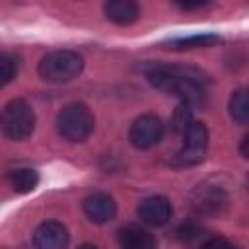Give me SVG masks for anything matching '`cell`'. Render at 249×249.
Listing matches in <instances>:
<instances>
[{
	"label": "cell",
	"instance_id": "cell-16",
	"mask_svg": "<svg viewBox=\"0 0 249 249\" xmlns=\"http://www.w3.org/2000/svg\"><path fill=\"white\" fill-rule=\"evenodd\" d=\"M191 103H183L181 101V105L175 109V113H173V117H171V124H173V130H177V132H185L187 130V126L193 123L191 121Z\"/></svg>",
	"mask_w": 249,
	"mask_h": 249
},
{
	"label": "cell",
	"instance_id": "cell-1",
	"mask_svg": "<svg viewBox=\"0 0 249 249\" xmlns=\"http://www.w3.org/2000/svg\"><path fill=\"white\" fill-rule=\"evenodd\" d=\"M142 70L152 86L179 97L183 103L198 105L206 99L204 84L208 82V78L198 68L175 64H146L142 66Z\"/></svg>",
	"mask_w": 249,
	"mask_h": 249
},
{
	"label": "cell",
	"instance_id": "cell-15",
	"mask_svg": "<svg viewBox=\"0 0 249 249\" xmlns=\"http://www.w3.org/2000/svg\"><path fill=\"white\" fill-rule=\"evenodd\" d=\"M230 115L239 124H249V89H237L230 97Z\"/></svg>",
	"mask_w": 249,
	"mask_h": 249
},
{
	"label": "cell",
	"instance_id": "cell-12",
	"mask_svg": "<svg viewBox=\"0 0 249 249\" xmlns=\"http://www.w3.org/2000/svg\"><path fill=\"white\" fill-rule=\"evenodd\" d=\"M105 10V16L115 21L117 25H128L132 21L138 19L140 16V8L134 4V2H128V0H113V2H107L103 6Z\"/></svg>",
	"mask_w": 249,
	"mask_h": 249
},
{
	"label": "cell",
	"instance_id": "cell-14",
	"mask_svg": "<svg viewBox=\"0 0 249 249\" xmlns=\"http://www.w3.org/2000/svg\"><path fill=\"white\" fill-rule=\"evenodd\" d=\"M10 185L16 193H31L37 185H39V173L31 167H21V169H14L10 175Z\"/></svg>",
	"mask_w": 249,
	"mask_h": 249
},
{
	"label": "cell",
	"instance_id": "cell-17",
	"mask_svg": "<svg viewBox=\"0 0 249 249\" xmlns=\"http://www.w3.org/2000/svg\"><path fill=\"white\" fill-rule=\"evenodd\" d=\"M200 235H202V230H200V226L195 224V222H183V224L177 228V239H179L181 243H185V245H191V243L198 241Z\"/></svg>",
	"mask_w": 249,
	"mask_h": 249
},
{
	"label": "cell",
	"instance_id": "cell-20",
	"mask_svg": "<svg viewBox=\"0 0 249 249\" xmlns=\"http://www.w3.org/2000/svg\"><path fill=\"white\" fill-rule=\"evenodd\" d=\"M239 152H241V156H243V158H247V160H249V132H247V134L241 138Z\"/></svg>",
	"mask_w": 249,
	"mask_h": 249
},
{
	"label": "cell",
	"instance_id": "cell-21",
	"mask_svg": "<svg viewBox=\"0 0 249 249\" xmlns=\"http://www.w3.org/2000/svg\"><path fill=\"white\" fill-rule=\"evenodd\" d=\"M78 249H99L97 245H91V243H84V245H80Z\"/></svg>",
	"mask_w": 249,
	"mask_h": 249
},
{
	"label": "cell",
	"instance_id": "cell-5",
	"mask_svg": "<svg viewBox=\"0 0 249 249\" xmlns=\"http://www.w3.org/2000/svg\"><path fill=\"white\" fill-rule=\"evenodd\" d=\"M208 148V130L202 123H191L183 132V146L173 158V165H195L204 160Z\"/></svg>",
	"mask_w": 249,
	"mask_h": 249
},
{
	"label": "cell",
	"instance_id": "cell-6",
	"mask_svg": "<svg viewBox=\"0 0 249 249\" xmlns=\"http://www.w3.org/2000/svg\"><path fill=\"white\" fill-rule=\"evenodd\" d=\"M228 193L214 183H202L191 193V208L198 216H222L228 208Z\"/></svg>",
	"mask_w": 249,
	"mask_h": 249
},
{
	"label": "cell",
	"instance_id": "cell-18",
	"mask_svg": "<svg viewBox=\"0 0 249 249\" xmlns=\"http://www.w3.org/2000/svg\"><path fill=\"white\" fill-rule=\"evenodd\" d=\"M16 74H18V58L4 53L0 56V84L6 86L12 78H16Z\"/></svg>",
	"mask_w": 249,
	"mask_h": 249
},
{
	"label": "cell",
	"instance_id": "cell-2",
	"mask_svg": "<svg viewBox=\"0 0 249 249\" xmlns=\"http://www.w3.org/2000/svg\"><path fill=\"white\" fill-rule=\"evenodd\" d=\"M84 68V58L74 51H53L39 62V74L43 80L53 84H66Z\"/></svg>",
	"mask_w": 249,
	"mask_h": 249
},
{
	"label": "cell",
	"instance_id": "cell-8",
	"mask_svg": "<svg viewBox=\"0 0 249 249\" xmlns=\"http://www.w3.org/2000/svg\"><path fill=\"white\" fill-rule=\"evenodd\" d=\"M136 212H138V216H140V220L144 224L158 228V226H163V224L169 222V218H171V202L165 196H160V195L148 196L138 204Z\"/></svg>",
	"mask_w": 249,
	"mask_h": 249
},
{
	"label": "cell",
	"instance_id": "cell-11",
	"mask_svg": "<svg viewBox=\"0 0 249 249\" xmlns=\"http://www.w3.org/2000/svg\"><path fill=\"white\" fill-rule=\"evenodd\" d=\"M119 247L121 249H158V243L148 230L130 224L119 231Z\"/></svg>",
	"mask_w": 249,
	"mask_h": 249
},
{
	"label": "cell",
	"instance_id": "cell-13",
	"mask_svg": "<svg viewBox=\"0 0 249 249\" xmlns=\"http://www.w3.org/2000/svg\"><path fill=\"white\" fill-rule=\"evenodd\" d=\"M220 41H222L220 35H214V33H195V35L175 37L167 45L169 49H198V47H212Z\"/></svg>",
	"mask_w": 249,
	"mask_h": 249
},
{
	"label": "cell",
	"instance_id": "cell-4",
	"mask_svg": "<svg viewBox=\"0 0 249 249\" xmlns=\"http://www.w3.org/2000/svg\"><path fill=\"white\" fill-rule=\"evenodd\" d=\"M4 134L12 140L27 138L35 128V113L23 99H12L2 111Z\"/></svg>",
	"mask_w": 249,
	"mask_h": 249
},
{
	"label": "cell",
	"instance_id": "cell-3",
	"mask_svg": "<svg viewBox=\"0 0 249 249\" xmlns=\"http://www.w3.org/2000/svg\"><path fill=\"white\" fill-rule=\"evenodd\" d=\"M93 115L84 103L66 105L56 117L58 134L70 142H82L93 132Z\"/></svg>",
	"mask_w": 249,
	"mask_h": 249
},
{
	"label": "cell",
	"instance_id": "cell-10",
	"mask_svg": "<svg viewBox=\"0 0 249 249\" xmlns=\"http://www.w3.org/2000/svg\"><path fill=\"white\" fill-rule=\"evenodd\" d=\"M84 212L93 224H105L115 218L117 204L107 193H93L84 198Z\"/></svg>",
	"mask_w": 249,
	"mask_h": 249
},
{
	"label": "cell",
	"instance_id": "cell-9",
	"mask_svg": "<svg viewBox=\"0 0 249 249\" xmlns=\"http://www.w3.org/2000/svg\"><path fill=\"white\" fill-rule=\"evenodd\" d=\"M68 231L60 222H43L33 233L35 249H66Z\"/></svg>",
	"mask_w": 249,
	"mask_h": 249
},
{
	"label": "cell",
	"instance_id": "cell-22",
	"mask_svg": "<svg viewBox=\"0 0 249 249\" xmlns=\"http://www.w3.org/2000/svg\"><path fill=\"white\" fill-rule=\"evenodd\" d=\"M247 189H249V177H247Z\"/></svg>",
	"mask_w": 249,
	"mask_h": 249
},
{
	"label": "cell",
	"instance_id": "cell-19",
	"mask_svg": "<svg viewBox=\"0 0 249 249\" xmlns=\"http://www.w3.org/2000/svg\"><path fill=\"white\" fill-rule=\"evenodd\" d=\"M200 249H233V247H231V243H230L228 239H224V237H210V239H206V241L202 243Z\"/></svg>",
	"mask_w": 249,
	"mask_h": 249
},
{
	"label": "cell",
	"instance_id": "cell-7",
	"mask_svg": "<svg viewBox=\"0 0 249 249\" xmlns=\"http://www.w3.org/2000/svg\"><path fill=\"white\" fill-rule=\"evenodd\" d=\"M163 136V124L156 115H142L138 117L128 132V138L132 142V146L146 150L156 146Z\"/></svg>",
	"mask_w": 249,
	"mask_h": 249
}]
</instances>
